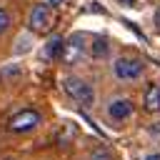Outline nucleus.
<instances>
[{"label":"nucleus","instance_id":"f257e3e1","mask_svg":"<svg viewBox=\"0 0 160 160\" xmlns=\"http://www.w3.org/2000/svg\"><path fill=\"white\" fill-rule=\"evenodd\" d=\"M52 25H55V18H52L50 5H48V2L32 5L30 15H28V28H30L32 32H40V35H42V32H50Z\"/></svg>","mask_w":160,"mask_h":160},{"label":"nucleus","instance_id":"f03ea898","mask_svg":"<svg viewBox=\"0 0 160 160\" xmlns=\"http://www.w3.org/2000/svg\"><path fill=\"white\" fill-rule=\"evenodd\" d=\"M62 88H65V92L72 98V100H78L80 105H92L95 102V90L82 80V78H65L62 80Z\"/></svg>","mask_w":160,"mask_h":160},{"label":"nucleus","instance_id":"7ed1b4c3","mask_svg":"<svg viewBox=\"0 0 160 160\" xmlns=\"http://www.w3.org/2000/svg\"><path fill=\"white\" fill-rule=\"evenodd\" d=\"M40 112L38 110H20V112H15L10 120H8V130L10 132H30V130H35L38 125H40Z\"/></svg>","mask_w":160,"mask_h":160},{"label":"nucleus","instance_id":"20e7f679","mask_svg":"<svg viewBox=\"0 0 160 160\" xmlns=\"http://www.w3.org/2000/svg\"><path fill=\"white\" fill-rule=\"evenodd\" d=\"M112 68H115V75L120 80H135L142 75V62L138 58H118Z\"/></svg>","mask_w":160,"mask_h":160},{"label":"nucleus","instance_id":"39448f33","mask_svg":"<svg viewBox=\"0 0 160 160\" xmlns=\"http://www.w3.org/2000/svg\"><path fill=\"white\" fill-rule=\"evenodd\" d=\"M82 52H85L82 35H72L70 40H65L62 52H60V60H62V62H68V65H72V62H78V60L82 58Z\"/></svg>","mask_w":160,"mask_h":160},{"label":"nucleus","instance_id":"423d86ee","mask_svg":"<svg viewBox=\"0 0 160 160\" xmlns=\"http://www.w3.org/2000/svg\"><path fill=\"white\" fill-rule=\"evenodd\" d=\"M108 115H110L112 120H128V118L132 115V100H128V98L112 100V102L108 105Z\"/></svg>","mask_w":160,"mask_h":160},{"label":"nucleus","instance_id":"0eeeda50","mask_svg":"<svg viewBox=\"0 0 160 160\" xmlns=\"http://www.w3.org/2000/svg\"><path fill=\"white\" fill-rule=\"evenodd\" d=\"M142 108L148 112H160V85H150L142 95Z\"/></svg>","mask_w":160,"mask_h":160},{"label":"nucleus","instance_id":"6e6552de","mask_svg":"<svg viewBox=\"0 0 160 160\" xmlns=\"http://www.w3.org/2000/svg\"><path fill=\"white\" fill-rule=\"evenodd\" d=\"M62 45H65V40H62L60 35H52V38L45 42V58H48V60H55V58H60V52H62Z\"/></svg>","mask_w":160,"mask_h":160},{"label":"nucleus","instance_id":"1a4fd4ad","mask_svg":"<svg viewBox=\"0 0 160 160\" xmlns=\"http://www.w3.org/2000/svg\"><path fill=\"white\" fill-rule=\"evenodd\" d=\"M90 52H92V58H102V55H108V40H105V38H98V40L92 42Z\"/></svg>","mask_w":160,"mask_h":160},{"label":"nucleus","instance_id":"9d476101","mask_svg":"<svg viewBox=\"0 0 160 160\" xmlns=\"http://www.w3.org/2000/svg\"><path fill=\"white\" fill-rule=\"evenodd\" d=\"M90 160H112V155H110V150H108V148L98 145V148L90 152Z\"/></svg>","mask_w":160,"mask_h":160},{"label":"nucleus","instance_id":"9b49d317","mask_svg":"<svg viewBox=\"0 0 160 160\" xmlns=\"http://www.w3.org/2000/svg\"><path fill=\"white\" fill-rule=\"evenodd\" d=\"M8 28H10V15H8V10L0 8V35H2Z\"/></svg>","mask_w":160,"mask_h":160},{"label":"nucleus","instance_id":"f8f14e48","mask_svg":"<svg viewBox=\"0 0 160 160\" xmlns=\"http://www.w3.org/2000/svg\"><path fill=\"white\" fill-rule=\"evenodd\" d=\"M62 2H65V0H48V5H50V8H58V5H62Z\"/></svg>","mask_w":160,"mask_h":160},{"label":"nucleus","instance_id":"ddd939ff","mask_svg":"<svg viewBox=\"0 0 160 160\" xmlns=\"http://www.w3.org/2000/svg\"><path fill=\"white\" fill-rule=\"evenodd\" d=\"M155 25L160 28V5H158V10H155Z\"/></svg>","mask_w":160,"mask_h":160},{"label":"nucleus","instance_id":"4468645a","mask_svg":"<svg viewBox=\"0 0 160 160\" xmlns=\"http://www.w3.org/2000/svg\"><path fill=\"white\" fill-rule=\"evenodd\" d=\"M120 5H125V8H130V5H135V0H120Z\"/></svg>","mask_w":160,"mask_h":160},{"label":"nucleus","instance_id":"2eb2a0df","mask_svg":"<svg viewBox=\"0 0 160 160\" xmlns=\"http://www.w3.org/2000/svg\"><path fill=\"white\" fill-rule=\"evenodd\" d=\"M145 160H160V152H155V155H145Z\"/></svg>","mask_w":160,"mask_h":160},{"label":"nucleus","instance_id":"dca6fc26","mask_svg":"<svg viewBox=\"0 0 160 160\" xmlns=\"http://www.w3.org/2000/svg\"><path fill=\"white\" fill-rule=\"evenodd\" d=\"M8 160H12V158H8Z\"/></svg>","mask_w":160,"mask_h":160}]
</instances>
